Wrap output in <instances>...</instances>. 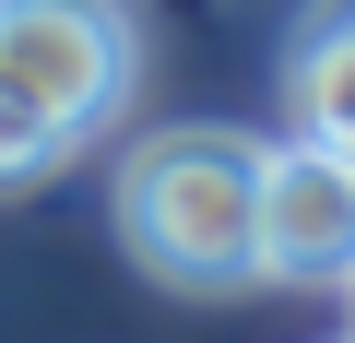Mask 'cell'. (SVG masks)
Returning <instances> with one entry per match:
<instances>
[{
	"label": "cell",
	"mask_w": 355,
	"mask_h": 343,
	"mask_svg": "<svg viewBox=\"0 0 355 343\" xmlns=\"http://www.w3.org/2000/svg\"><path fill=\"white\" fill-rule=\"evenodd\" d=\"M261 272L272 284H355V154L343 142H261Z\"/></svg>",
	"instance_id": "obj_3"
},
{
	"label": "cell",
	"mask_w": 355,
	"mask_h": 343,
	"mask_svg": "<svg viewBox=\"0 0 355 343\" xmlns=\"http://www.w3.org/2000/svg\"><path fill=\"white\" fill-rule=\"evenodd\" d=\"M119 249L178 296L249 284L261 272V142L249 130H142L119 154Z\"/></svg>",
	"instance_id": "obj_2"
},
{
	"label": "cell",
	"mask_w": 355,
	"mask_h": 343,
	"mask_svg": "<svg viewBox=\"0 0 355 343\" xmlns=\"http://www.w3.org/2000/svg\"><path fill=\"white\" fill-rule=\"evenodd\" d=\"M142 83L130 0H0V190L71 166Z\"/></svg>",
	"instance_id": "obj_1"
},
{
	"label": "cell",
	"mask_w": 355,
	"mask_h": 343,
	"mask_svg": "<svg viewBox=\"0 0 355 343\" xmlns=\"http://www.w3.org/2000/svg\"><path fill=\"white\" fill-rule=\"evenodd\" d=\"M284 107H296L308 142H343L355 154V0H320V12H308V36L284 60Z\"/></svg>",
	"instance_id": "obj_4"
}]
</instances>
